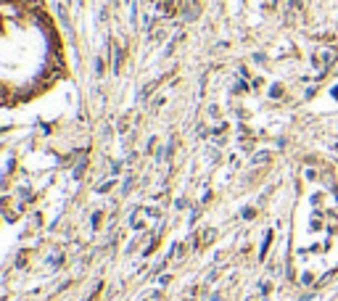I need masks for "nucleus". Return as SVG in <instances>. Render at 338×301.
<instances>
[{
  "instance_id": "423d86ee",
  "label": "nucleus",
  "mask_w": 338,
  "mask_h": 301,
  "mask_svg": "<svg viewBox=\"0 0 338 301\" xmlns=\"http://www.w3.org/2000/svg\"><path fill=\"white\" fill-rule=\"evenodd\" d=\"M111 185H114V182H103V185H98V190L106 193V190H111Z\"/></svg>"
},
{
  "instance_id": "f257e3e1",
  "label": "nucleus",
  "mask_w": 338,
  "mask_h": 301,
  "mask_svg": "<svg viewBox=\"0 0 338 301\" xmlns=\"http://www.w3.org/2000/svg\"><path fill=\"white\" fill-rule=\"evenodd\" d=\"M122 58H124V50H122L119 45H114V72L122 69Z\"/></svg>"
},
{
  "instance_id": "20e7f679",
  "label": "nucleus",
  "mask_w": 338,
  "mask_h": 301,
  "mask_svg": "<svg viewBox=\"0 0 338 301\" xmlns=\"http://www.w3.org/2000/svg\"><path fill=\"white\" fill-rule=\"evenodd\" d=\"M272 98H278V96H283V88H280V84H275V88H272V92H270Z\"/></svg>"
},
{
  "instance_id": "0eeeda50",
  "label": "nucleus",
  "mask_w": 338,
  "mask_h": 301,
  "mask_svg": "<svg viewBox=\"0 0 338 301\" xmlns=\"http://www.w3.org/2000/svg\"><path fill=\"white\" fill-rule=\"evenodd\" d=\"M162 37H164V30H156V32L151 34V40H162Z\"/></svg>"
},
{
  "instance_id": "f03ea898",
  "label": "nucleus",
  "mask_w": 338,
  "mask_h": 301,
  "mask_svg": "<svg viewBox=\"0 0 338 301\" xmlns=\"http://www.w3.org/2000/svg\"><path fill=\"white\" fill-rule=\"evenodd\" d=\"M270 243H272V230H267V235H264V243H262V251H259V256H264V254H267Z\"/></svg>"
},
{
  "instance_id": "7ed1b4c3",
  "label": "nucleus",
  "mask_w": 338,
  "mask_h": 301,
  "mask_svg": "<svg viewBox=\"0 0 338 301\" xmlns=\"http://www.w3.org/2000/svg\"><path fill=\"white\" fill-rule=\"evenodd\" d=\"M267 162H270V154H267V150H262V154L254 156V164H267Z\"/></svg>"
},
{
  "instance_id": "39448f33",
  "label": "nucleus",
  "mask_w": 338,
  "mask_h": 301,
  "mask_svg": "<svg viewBox=\"0 0 338 301\" xmlns=\"http://www.w3.org/2000/svg\"><path fill=\"white\" fill-rule=\"evenodd\" d=\"M96 74H98V77L103 74V58H98V61H96Z\"/></svg>"
}]
</instances>
